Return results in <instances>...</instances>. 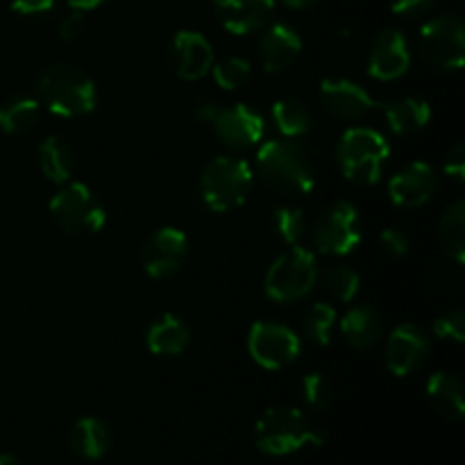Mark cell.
<instances>
[{"label": "cell", "mask_w": 465, "mask_h": 465, "mask_svg": "<svg viewBox=\"0 0 465 465\" xmlns=\"http://www.w3.org/2000/svg\"><path fill=\"white\" fill-rule=\"evenodd\" d=\"M257 175L280 195H307L316 186V163L302 143L291 139L268 141L257 153Z\"/></svg>", "instance_id": "obj_1"}, {"label": "cell", "mask_w": 465, "mask_h": 465, "mask_svg": "<svg viewBox=\"0 0 465 465\" xmlns=\"http://www.w3.org/2000/svg\"><path fill=\"white\" fill-rule=\"evenodd\" d=\"M39 103L62 118L86 116L95 109L98 91L94 80L73 64H53L36 80Z\"/></svg>", "instance_id": "obj_2"}, {"label": "cell", "mask_w": 465, "mask_h": 465, "mask_svg": "<svg viewBox=\"0 0 465 465\" xmlns=\"http://www.w3.org/2000/svg\"><path fill=\"white\" fill-rule=\"evenodd\" d=\"M254 443L263 454L286 457L300 452L307 445H322V434L300 409L271 407L254 425Z\"/></svg>", "instance_id": "obj_3"}, {"label": "cell", "mask_w": 465, "mask_h": 465, "mask_svg": "<svg viewBox=\"0 0 465 465\" xmlns=\"http://www.w3.org/2000/svg\"><path fill=\"white\" fill-rule=\"evenodd\" d=\"M254 173L245 159L221 154L200 173V195L212 212H230L248 200Z\"/></svg>", "instance_id": "obj_4"}, {"label": "cell", "mask_w": 465, "mask_h": 465, "mask_svg": "<svg viewBox=\"0 0 465 465\" xmlns=\"http://www.w3.org/2000/svg\"><path fill=\"white\" fill-rule=\"evenodd\" d=\"M391 157V145L371 127H350L343 132L336 148V159L350 182L375 184Z\"/></svg>", "instance_id": "obj_5"}, {"label": "cell", "mask_w": 465, "mask_h": 465, "mask_svg": "<svg viewBox=\"0 0 465 465\" xmlns=\"http://www.w3.org/2000/svg\"><path fill=\"white\" fill-rule=\"evenodd\" d=\"M318 282V263L313 252L307 248L293 245L289 252L280 254L268 268L263 289L275 302L291 304L307 298Z\"/></svg>", "instance_id": "obj_6"}, {"label": "cell", "mask_w": 465, "mask_h": 465, "mask_svg": "<svg viewBox=\"0 0 465 465\" xmlns=\"http://www.w3.org/2000/svg\"><path fill=\"white\" fill-rule=\"evenodd\" d=\"M59 230L68 234H95L104 227L107 213L98 195L82 182H64L48 204Z\"/></svg>", "instance_id": "obj_7"}, {"label": "cell", "mask_w": 465, "mask_h": 465, "mask_svg": "<svg viewBox=\"0 0 465 465\" xmlns=\"http://www.w3.org/2000/svg\"><path fill=\"white\" fill-rule=\"evenodd\" d=\"M418 50L434 71H461L465 62V25L461 18L443 14L427 21L418 36Z\"/></svg>", "instance_id": "obj_8"}, {"label": "cell", "mask_w": 465, "mask_h": 465, "mask_svg": "<svg viewBox=\"0 0 465 465\" xmlns=\"http://www.w3.org/2000/svg\"><path fill=\"white\" fill-rule=\"evenodd\" d=\"M313 245L322 254L343 257L361 243V218L352 203H331L313 223Z\"/></svg>", "instance_id": "obj_9"}, {"label": "cell", "mask_w": 465, "mask_h": 465, "mask_svg": "<svg viewBox=\"0 0 465 465\" xmlns=\"http://www.w3.org/2000/svg\"><path fill=\"white\" fill-rule=\"evenodd\" d=\"M248 350L254 363L266 371H282L300 357V336L275 321H259L250 327Z\"/></svg>", "instance_id": "obj_10"}, {"label": "cell", "mask_w": 465, "mask_h": 465, "mask_svg": "<svg viewBox=\"0 0 465 465\" xmlns=\"http://www.w3.org/2000/svg\"><path fill=\"white\" fill-rule=\"evenodd\" d=\"M189 259V239L177 227H159L141 250V263L153 280H168L184 268Z\"/></svg>", "instance_id": "obj_11"}, {"label": "cell", "mask_w": 465, "mask_h": 465, "mask_svg": "<svg viewBox=\"0 0 465 465\" xmlns=\"http://www.w3.org/2000/svg\"><path fill=\"white\" fill-rule=\"evenodd\" d=\"M431 354V343L425 331L413 322H402L386 339V368L393 375L407 377L420 371Z\"/></svg>", "instance_id": "obj_12"}, {"label": "cell", "mask_w": 465, "mask_h": 465, "mask_svg": "<svg viewBox=\"0 0 465 465\" xmlns=\"http://www.w3.org/2000/svg\"><path fill=\"white\" fill-rule=\"evenodd\" d=\"M213 48L207 36L195 30H182L168 44V64L182 80H203L213 66Z\"/></svg>", "instance_id": "obj_13"}, {"label": "cell", "mask_w": 465, "mask_h": 465, "mask_svg": "<svg viewBox=\"0 0 465 465\" xmlns=\"http://www.w3.org/2000/svg\"><path fill=\"white\" fill-rule=\"evenodd\" d=\"M411 66V48L409 39L398 27H386L372 41L368 54V73L380 82H391L402 77Z\"/></svg>", "instance_id": "obj_14"}, {"label": "cell", "mask_w": 465, "mask_h": 465, "mask_svg": "<svg viewBox=\"0 0 465 465\" xmlns=\"http://www.w3.org/2000/svg\"><path fill=\"white\" fill-rule=\"evenodd\" d=\"M321 103L330 116L345 123L366 118L375 107L372 95L361 84L345 77H325L321 84Z\"/></svg>", "instance_id": "obj_15"}, {"label": "cell", "mask_w": 465, "mask_h": 465, "mask_svg": "<svg viewBox=\"0 0 465 465\" xmlns=\"http://www.w3.org/2000/svg\"><path fill=\"white\" fill-rule=\"evenodd\" d=\"M213 132L218 141L230 150H248L257 145L263 136V118L248 104H232L218 109L213 118Z\"/></svg>", "instance_id": "obj_16"}, {"label": "cell", "mask_w": 465, "mask_h": 465, "mask_svg": "<svg viewBox=\"0 0 465 465\" xmlns=\"http://www.w3.org/2000/svg\"><path fill=\"white\" fill-rule=\"evenodd\" d=\"M439 189L434 168L425 162H413L400 168L389 182V195L393 204L402 209H418L430 203Z\"/></svg>", "instance_id": "obj_17"}, {"label": "cell", "mask_w": 465, "mask_h": 465, "mask_svg": "<svg viewBox=\"0 0 465 465\" xmlns=\"http://www.w3.org/2000/svg\"><path fill=\"white\" fill-rule=\"evenodd\" d=\"M302 53V39L286 23H272L263 27L259 36V59L266 73H284Z\"/></svg>", "instance_id": "obj_18"}, {"label": "cell", "mask_w": 465, "mask_h": 465, "mask_svg": "<svg viewBox=\"0 0 465 465\" xmlns=\"http://www.w3.org/2000/svg\"><path fill=\"white\" fill-rule=\"evenodd\" d=\"M277 0H213V12L232 35L263 30L275 12Z\"/></svg>", "instance_id": "obj_19"}, {"label": "cell", "mask_w": 465, "mask_h": 465, "mask_svg": "<svg viewBox=\"0 0 465 465\" xmlns=\"http://www.w3.org/2000/svg\"><path fill=\"white\" fill-rule=\"evenodd\" d=\"M341 334L354 350H372L384 336V318L371 304H359L352 307L341 318Z\"/></svg>", "instance_id": "obj_20"}, {"label": "cell", "mask_w": 465, "mask_h": 465, "mask_svg": "<svg viewBox=\"0 0 465 465\" xmlns=\"http://www.w3.org/2000/svg\"><path fill=\"white\" fill-rule=\"evenodd\" d=\"M191 343V330L175 313H162L145 331V345L154 357H177Z\"/></svg>", "instance_id": "obj_21"}, {"label": "cell", "mask_w": 465, "mask_h": 465, "mask_svg": "<svg viewBox=\"0 0 465 465\" xmlns=\"http://www.w3.org/2000/svg\"><path fill=\"white\" fill-rule=\"evenodd\" d=\"M114 443L112 427L103 418H80L68 431V445L82 459H100L109 452Z\"/></svg>", "instance_id": "obj_22"}, {"label": "cell", "mask_w": 465, "mask_h": 465, "mask_svg": "<svg viewBox=\"0 0 465 465\" xmlns=\"http://www.w3.org/2000/svg\"><path fill=\"white\" fill-rule=\"evenodd\" d=\"M427 400L431 407L443 418L452 422H461L465 416V400H463V384L452 372H434L427 381Z\"/></svg>", "instance_id": "obj_23"}, {"label": "cell", "mask_w": 465, "mask_h": 465, "mask_svg": "<svg viewBox=\"0 0 465 465\" xmlns=\"http://www.w3.org/2000/svg\"><path fill=\"white\" fill-rule=\"evenodd\" d=\"M386 123L398 136H409L420 132L431 121V107L427 100L404 95V98L389 100L384 104Z\"/></svg>", "instance_id": "obj_24"}, {"label": "cell", "mask_w": 465, "mask_h": 465, "mask_svg": "<svg viewBox=\"0 0 465 465\" xmlns=\"http://www.w3.org/2000/svg\"><path fill=\"white\" fill-rule=\"evenodd\" d=\"M39 168L54 184L71 180L75 171V154L62 136H45L39 145Z\"/></svg>", "instance_id": "obj_25"}, {"label": "cell", "mask_w": 465, "mask_h": 465, "mask_svg": "<svg viewBox=\"0 0 465 465\" xmlns=\"http://www.w3.org/2000/svg\"><path fill=\"white\" fill-rule=\"evenodd\" d=\"M439 241L443 245L445 254L452 259L457 266L465 262V203L457 200L443 212L439 221Z\"/></svg>", "instance_id": "obj_26"}, {"label": "cell", "mask_w": 465, "mask_h": 465, "mask_svg": "<svg viewBox=\"0 0 465 465\" xmlns=\"http://www.w3.org/2000/svg\"><path fill=\"white\" fill-rule=\"evenodd\" d=\"M272 123L286 139L307 134L312 127V114L298 98H282L272 104Z\"/></svg>", "instance_id": "obj_27"}, {"label": "cell", "mask_w": 465, "mask_h": 465, "mask_svg": "<svg viewBox=\"0 0 465 465\" xmlns=\"http://www.w3.org/2000/svg\"><path fill=\"white\" fill-rule=\"evenodd\" d=\"M41 104L36 98H12L0 104V130L7 134H23L39 121Z\"/></svg>", "instance_id": "obj_28"}, {"label": "cell", "mask_w": 465, "mask_h": 465, "mask_svg": "<svg viewBox=\"0 0 465 465\" xmlns=\"http://www.w3.org/2000/svg\"><path fill=\"white\" fill-rule=\"evenodd\" d=\"M304 334L316 345H327L336 325V309L327 302H316L304 313Z\"/></svg>", "instance_id": "obj_29"}, {"label": "cell", "mask_w": 465, "mask_h": 465, "mask_svg": "<svg viewBox=\"0 0 465 465\" xmlns=\"http://www.w3.org/2000/svg\"><path fill=\"white\" fill-rule=\"evenodd\" d=\"M325 282V289L331 298H336L339 302H350L354 300V295L359 293V286H361V277L359 272H354L352 268L345 266V263H334L325 271L322 275Z\"/></svg>", "instance_id": "obj_30"}, {"label": "cell", "mask_w": 465, "mask_h": 465, "mask_svg": "<svg viewBox=\"0 0 465 465\" xmlns=\"http://www.w3.org/2000/svg\"><path fill=\"white\" fill-rule=\"evenodd\" d=\"M272 227L284 243L298 245V241L307 232V218H304L302 209L284 204V207H277L272 212Z\"/></svg>", "instance_id": "obj_31"}, {"label": "cell", "mask_w": 465, "mask_h": 465, "mask_svg": "<svg viewBox=\"0 0 465 465\" xmlns=\"http://www.w3.org/2000/svg\"><path fill=\"white\" fill-rule=\"evenodd\" d=\"M212 73L213 80H216V84L221 86V89L234 91L241 89V86L250 80L252 66H250L248 59L243 57H225L221 59V62H213Z\"/></svg>", "instance_id": "obj_32"}, {"label": "cell", "mask_w": 465, "mask_h": 465, "mask_svg": "<svg viewBox=\"0 0 465 465\" xmlns=\"http://www.w3.org/2000/svg\"><path fill=\"white\" fill-rule=\"evenodd\" d=\"M300 398L313 411H327L331 407V402H334V389H331L330 380L325 375H321V372H309L300 381Z\"/></svg>", "instance_id": "obj_33"}, {"label": "cell", "mask_w": 465, "mask_h": 465, "mask_svg": "<svg viewBox=\"0 0 465 465\" xmlns=\"http://www.w3.org/2000/svg\"><path fill=\"white\" fill-rule=\"evenodd\" d=\"M434 334L443 341H452V343H463L465 339V313L461 309H450V312L440 313L434 321Z\"/></svg>", "instance_id": "obj_34"}, {"label": "cell", "mask_w": 465, "mask_h": 465, "mask_svg": "<svg viewBox=\"0 0 465 465\" xmlns=\"http://www.w3.org/2000/svg\"><path fill=\"white\" fill-rule=\"evenodd\" d=\"M57 0H12V12L27 21H44L54 12Z\"/></svg>", "instance_id": "obj_35"}, {"label": "cell", "mask_w": 465, "mask_h": 465, "mask_svg": "<svg viewBox=\"0 0 465 465\" xmlns=\"http://www.w3.org/2000/svg\"><path fill=\"white\" fill-rule=\"evenodd\" d=\"M380 243L393 259H402L409 252V236L398 227H386L380 234Z\"/></svg>", "instance_id": "obj_36"}, {"label": "cell", "mask_w": 465, "mask_h": 465, "mask_svg": "<svg viewBox=\"0 0 465 465\" xmlns=\"http://www.w3.org/2000/svg\"><path fill=\"white\" fill-rule=\"evenodd\" d=\"M443 168H445V175H448L450 180H454L457 184H463L465 180V145L463 143H454L452 148L448 150Z\"/></svg>", "instance_id": "obj_37"}, {"label": "cell", "mask_w": 465, "mask_h": 465, "mask_svg": "<svg viewBox=\"0 0 465 465\" xmlns=\"http://www.w3.org/2000/svg\"><path fill=\"white\" fill-rule=\"evenodd\" d=\"M84 25H86L84 12L71 9V12L62 18V23H59V36H62L64 41H75L77 36L84 32Z\"/></svg>", "instance_id": "obj_38"}, {"label": "cell", "mask_w": 465, "mask_h": 465, "mask_svg": "<svg viewBox=\"0 0 465 465\" xmlns=\"http://www.w3.org/2000/svg\"><path fill=\"white\" fill-rule=\"evenodd\" d=\"M436 0H391V9L400 16H420L434 7Z\"/></svg>", "instance_id": "obj_39"}, {"label": "cell", "mask_w": 465, "mask_h": 465, "mask_svg": "<svg viewBox=\"0 0 465 465\" xmlns=\"http://www.w3.org/2000/svg\"><path fill=\"white\" fill-rule=\"evenodd\" d=\"M216 114H218V107H216V104H213V103H203V104H198V107L193 109L195 121L204 123V125H209V123H213V118H216Z\"/></svg>", "instance_id": "obj_40"}, {"label": "cell", "mask_w": 465, "mask_h": 465, "mask_svg": "<svg viewBox=\"0 0 465 465\" xmlns=\"http://www.w3.org/2000/svg\"><path fill=\"white\" fill-rule=\"evenodd\" d=\"M68 7L71 9H77V12H91V9L100 7V5H104L107 0H66Z\"/></svg>", "instance_id": "obj_41"}, {"label": "cell", "mask_w": 465, "mask_h": 465, "mask_svg": "<svg viewBox=\"0 0 465 465\" xmlns=\"http://www.w3.org/2000/svg\"><path fill=\"white\" fill-rule=\"evenodd\" d=\"M282 3L291 9H304V7H309V5L316 3V0H282Z\"/></svg>", "instance_id": "obj_42"}, {"label": "cell", "mask_w": 465, "mask_h": 465, "mask_svg": "<svg viewBox=\"0 0 465 465\" xmlns=\"http://www.w3.org/2000/svg\"><path fill=\"white\" fill-rule=\"evenodd\" d=\"M0 465H23L14 454H0Z\"/></svg>", "instance_id": "obj_43"}]
</instances>
